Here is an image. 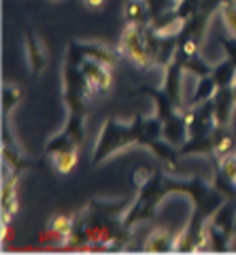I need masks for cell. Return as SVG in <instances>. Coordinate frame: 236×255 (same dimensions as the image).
<instances>
[{
	"instance_id": "cell-1",
	"label": "cell",
	"mask_w": 236,
	"mask_h": 255,
	"mask_svg": "<svg viewBox=\"0 0 236 255\" xmlns=\"http://www.w3.org/2000/svg\"><path fill=\"white\" fill-rule=\"evenodd\" d=\"M88 2V6H92V9H100L102 4H105V0H85Z\"/></svg>"
}]
</instances>
